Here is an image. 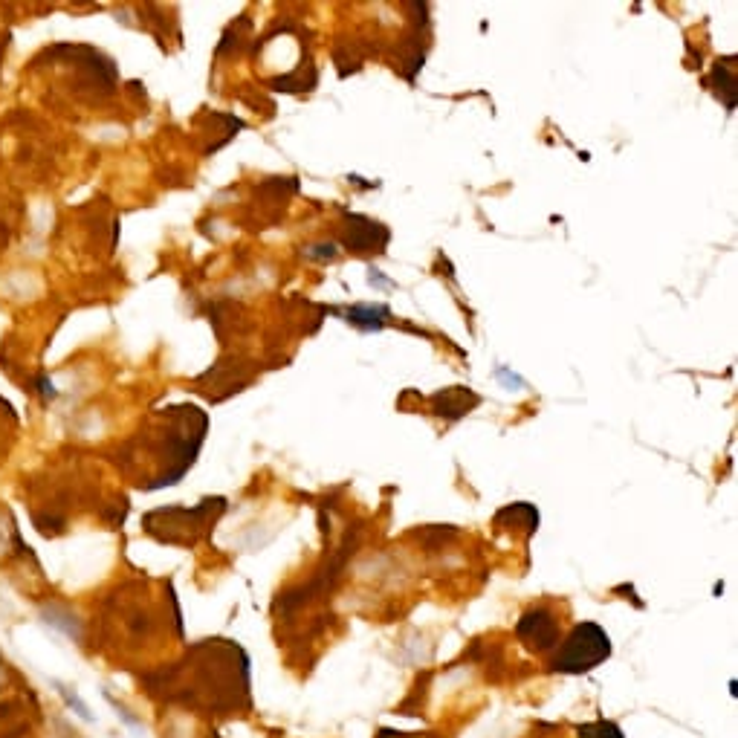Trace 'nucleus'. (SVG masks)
Masks as SVG:
<instances>
[{
    "mask_svg": "<svg viewBox=\"0 0 738 738\" xmlns=\"http://www.w3.org/2000/svg\"><path fill=\"white\" fill-rule=\"evenodd\" d=\"M608 657H611V637L597 623H579L559 646L550 669L562 675H582L597 669Z\"/></svg>",
    "mask_w": 738,
    "mask_h": 738,
    "instance_id": "obj_3",
    "label": "nucleus"
},
{
    "mask_svg": "<svg viewBox=\"0 0 738 738\" xmlns=\"http://www.w3.org/2000/svg\"><path fill=\"white\" fill-rule=\"evenodd\" d=\"M579 738H626L623 730L614 724V721H594V724H582L579 730Z\"/></svg>",
    "mask_w": 738,
    "mask_h": 738,
    "instance_id": "obj_6",
    "label": "nucleus"
},
{
    "mask_svg": "<svg viewBox=\"0 0 738 738\" xmlns=\"http://www.w3.org/2000/svg\"><path fill=\"white\" fill-rule=\"evenodd\" d=\"M432 403H435L438 414L449 417V420H458V417H464L472 406H478V394H472V391H466L461 385H455V388H446V391L435 394Z\"/></svg>",
    "mask_w": 738,
    "mask_h": 738,
    "instance_id": "obj_5",
    "label": "nucleus"
},
{
    "mask_svg": "<svg viewBox=\"0 0 738 738\" xmlns=\"http://www.w3.org/2000/svg\"><path fill=\"white\" fill-rule=\"evenodd\" d=\"M209 417L197 406H174L145 420L139 435L125 443V469L142 490L174 487L197 461Z\"/></svg>",
    "mask_w": 738,
    "mask_h": 738,
    "instance_id": "obj_1",
    "label": "nucleus"
},
{
    "mask_svg": "<svg viewBox=\"0 0 738 738\" xmlns=\"http://www.w3.org/2000/svg\"><path fill=\"white\" fill-rule=\"evenodd\" d=\"M226 510V498H203L197 507H163L151 510L142 524L145 533L160 539L165 545H194Z\"/></svg>",
    "mask_w": 738,
    "mask_h": 738,
    "instance_id": "obj_2",
    "label": "nucleus"
},
{
    "mask_svg": "<svg viewBox=\"0 0 738 738\" xmlns=\"http://www.w3.org/2000/svg\"><path fill=\"white\" fill-rule=\"evenodd\" d=\"M38 391L44 394V400H55V388L47 377H41V380H38Z\"/></svg>",
    "mask_w": 738,
    "mask_h": 738,
    "instance_id": "obj_7",
    "label": "nucleus"
},
{
    "mask_svg": "<svg viewBox=\"0 0 738 738\" xmlns=\"http://www.w3.org/2000/svg\"><path fill=\"white\" fill-rule=\"evenodd\" d=\"M519 640L533 652H547L559 640V623L547 608H530L519 620Z\"/></svg>",
    "mask_w": 738,
    "mask_h": 738,
    "instance_id": "obj_4",
    "label": "nucleus"
}]
</instances>
